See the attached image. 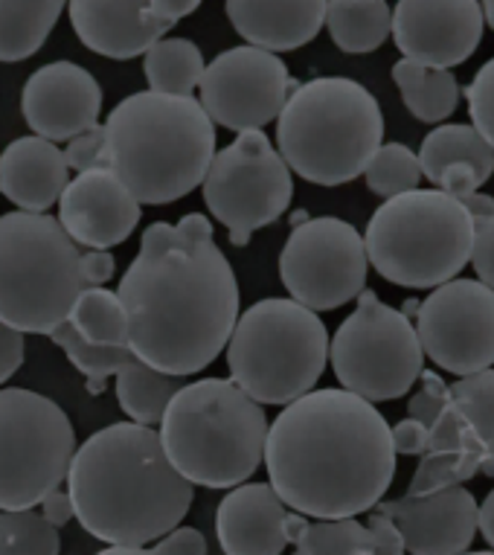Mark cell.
Wrapping results in <instances>:
<instances>
[{
    "label": "cell",
    "mask_w": 494,
    "mask_h": 555,
    "mask_svg": "<svg viewBox=\"0 0 494 555\" xmlns=\"http://www.w3.org/2000/svg\"><path fill=\"white\" fill-rule=\"evenodd\" d=\"M117 297L129 314V349L166 375L202 373L224 352L242 292L204 212L148 224Z\"/></svg>",
    "instance_id": "cell-1"
},
{
    "label": "cell",
    "mask_w": 494,
    "mask_h": 555,
    "mask_svg": "<svg viewBox=\"0 0 494 555\" xmlns=\"http://www.w3.org/2000/svg\"><path fill=\"white\" fill-rule=\"evenodd\" d=\"M390 425L343 387L309 390L268 425V482L306 518H358L385 501L395 477Z\"/></svg>",
    "instance_id": "cell-2"
},
{
    "label": "cell",
    "mask_w": 494,
    "mask_h": 555,
    "mask_svg": "<svg viewBox=\"0 0 494 555\" xmlns=\"http://www.w3.org/2000/svg\"><path fill=\"white\" fill-rule=\"evenodd\" d=\"M74 518L108 546H146L181 527L195 486L178 474L155 428L117 422L76 446L67 468Z\"/></svg>",
    "instance_id": "cell-3"
},
{
    "label": "cell",
    "mask_w": 494,
    "mask_h": 555,
    "mask_svg": "<svg viewBox=\"0 0 494 555\" xmlns=\"http://www.w3.org/2000/svg\"><path fill=\"white\" fill-rule=\"evenodd\" d=\"M108 169L140 204H172L198 190L216 157V122L195 96L131 93L105 119Z\"/></svg>",
    "instance_id": "cell-4"
},
{
    "label": "cell",
    "mask_w": 494,
    "mask_h": 555,
    "mask_svg": "<svg viewBox=\"0 0 494 555\" xmlns=\"http://www.w3.org/2000/svg\"><path fill=\"white\" fill-rule=\"evenodd\" d=\"M268 425L265 408L233 378H202L174 392L157 437L193 486L236 489L265 460Z\"/></svg>",
    "instance_id": "cell-5"
},
{
    "label": "cell",
    "mask_w": 494,
    "mask_h": 555,
    "mask_svg": "<svg viewBox=\"0 0 494 555\" xmlns=\"http://www.w3.org/2000/svg\"><path fill=\"white\" fill-rule=\"evenodd\" d=\"M381 140V105L347 76L297 85L276 117V152L291 172L317 186L355 181Z\"/></svg>",
    "instance_id": "cell-6"
},
{
    "label": "cell",
    "mask_w": 494,
    "mask_h": 555,
    "mask_svg": "<svg viewBox=\"0 0 494 555\" xmlns=\"http://www.w3.org/2000/svg\"><path fill=\"white\" fill-rule=\"evenodd\" d=\"M474 219L442 190H411L387 198L366 224V259L387 283L428 288L457 280L471 259Z\"/></svg>",
    "instance_id": "cell-7"
},
{
    "label": "cell",
    "mask_w": 494,
    "mask_h": 555,
    "mask_svg": "<svg viewBox=\"0 0 494 555\" xmlns=\"http://www.w3.org/2000/svg\"><path fill=\"white\" fill-rule=\"evenodd\" d=\"M224 352L230 378L250 399L285 408L321 382L329 332L317 311L291 297H268L238 314Z\"/></svg>",
    "instance_id": "cell-8"
},
{
    "label": "cell",
    "mask_w": 494,
    "mask_h": 555,
    "mask_svg": "<svg viewBox=\"0 0 494 555\" xmlns=\"http://www.w3.org/2000/svg\"><path fill=\"white\" fill-rule=\"evenodd\" d=\"M82 250L47 212L0 216V320L24 335H50L82 294Z\"/></svg>",
    "instance_id": "cell-9"
},
{
    "label": "cell",
    "mask_w": 494,
    "mask_h": 555,
    "mask_svg": "<svg viewBox=\"0 0 494 555\" xmlns=\"http://www.w3.org/2000/svg\"><path fill=\"white\" fill-rule=\"evenodd\" d=\"M74 454V422L53 399L24 387L0 390V512L36 509L62 489Z\"/></svg>",
    "instance_id": "cell-10"
},
{
    "label": "cell",
    "mask_w": 494,
    "mask_h": 555,
    "mask_svg": "<svg viewBox=\"0 0 494 555\" xmlns=\"http://www.w3.org/2000/svg\"><path fill=\"white\" fill-rule=\"evenodd\" d=\"M355 300V311L332 337V370L343 390L373 404L402 399L425 370L416 326L402 311L378 300V294L369 288Z\"/></svg>",
    "instance_id": "cell-11"
},
{
    "label": "cell",
    "mask_w": 494,
    "mask_h": 555,
    "mask_svg": "<svg viewBox=\"0 0 494 555\" xmlns=\"http://www.w3.org/2000/svg\"><path fill=\"white\" fill-rule=\"evenodd\" d=\"M212 219L230 230L233 245H247L257 230L274 224L291 207L294 178L265 131H245L212 157L202 181Z\"/></svg>",
    "instance_id": "cell-12"
},
{
    "label": "cell",
    "mask_w": 494,
    "mask_h": 555,
    "mask_svg": "<svg viewBox=\"0 0 494 555\" xmlns=\"http://www.w3.org/2000/svg\"><path fill=\"white\" fill-rule=\"evenodd\" d=\"M364 236L349 221L321 216L291 230L280 254V280L291 300L312 311H335L366 288Z\"/></svg>",
    "instance_id": "cell-13"
},
{
    "label": "cell",
    "mask_w": 494,
    "mask_h": 555,
    "mask_svg": "<svg viewBox=\"0 0 494 555\" xmlns=\"http://www.w3.org/2000/svg\"><path fill=\"white\" fill-rule=\"evenodd\" d=\"M421 352L457 378L494 366V292L480 280H451L419 300Z\"/></svg>",
    "instance_id": "cell-14"
},
{
    "label": "cell",
    "mask_w": 494,
    "mask_h": 555,
    "mask_svg": "<svg viewBox=\"0 0 494 555\" xmlns=\"http://www.w3.org/2000/svg\"><path fill=\"white\" fill-rule=\"evenodd\" d=\"M297 82L288 64L259 47H233L204 67L198 93L207 117L236 134L262 131L280 117Z\"/></svg>",
    "instance_id": "cell-15"
},
{
    "label": "cell",
    "mask_w": 494,
    "mask_h": 555,
    "mask_svg": "<svg viewBox=\"0 0 494 555\" xmlns=\"http://www.w3.org/2000/svg\"><path fill=\"white\" fill-rule=\"evenodd\" d=\"M483 29L480 0H399L390 18L402 59L442 70L468 62L483 41Z\"/></svg>",
    "instance_id": "cell-16"
},
{
    "label": "cell",
    "mask_w": 494,
    "mask_h": 555,
    "mask_svg": "<svg viewBox=\"0 0 494 555\" xmlns=\"http://www.w3.org/2000/svg\"><path fill=\"white\" fill-rule=\"evenodd\" d=\"M21 114L36 137L74 140L100 126L102 88L91 70L74 62H50L29 76L21 93Z\"/></svg>",
    "instance_id": "cell-17"
},
{
    "label": "cell",
    "mask_w": 494,
    "mask_h": 555,
    "mask_svg": "<svg viewBox=\"0 0 494 555\" xmlns=\"http://www.w3.org/2000/svg\"><path fill=\"white\" fill-rule=\"evenodd\" d=\"M143 204L110 169L79 172L58 198V224L76 245L110 250L138 230Z\"/></svg>",
    "instance_id": "cell-18"
},
{
    "label": "cell",
    "mask_w": 494,
    "mask_h": 555,
    "mask_svg": "<svg viewBox=\"0 0 494 555\" xmlns=\"http://www.w3.org/2000/svg\"><path fill=\"white\" fill-rule=\"evenodd\" d=\"M376 512L393 520L407 555H459L477 535V501L463 486L421 498L378 501Z\"/></svg>",
    "instance_id": "cell-19"
},
{
    "label": "cell",
    "mask_w": 494,
    "mask_h": 555,
    "mask_svg": "<svg viewBox=\"0 0 494 555\" xmlns=\"http://www.w3.org/2000/svg\"><path fill=\"white\" fill-rule=\"evenodd\" d=\"M148 0H67L70 24L88 50L129 62L169 33V24L148 15Z\"/></svg>",
    "instance_id": "cell-20"
},
{
    "label": "cell",
    "mask_w": 494,
    "mask_h": 555,
    "mask_svg": "<svg viewBox=\"0 0 494 555\" xmlns=\"http://www.w3.org/2000/svg\"><path fill=\"white\" fill-rule=\"evenodd\" d=\"M285 515L271 482H242L224 494L216 512V535L224 555H283Z\"/></svg>",
    "instance_id": "cell-21"
},
{
    "label": "cell",
    "mask_w": 494,
    "mask_h": 555,
    "mask_svg": "<svg viewBox=\"0 0 494 555\" xmlns=\"http://www.w3.org/2000/svg\"><path fill=\"white\" fill-rule=\"evenodd\" d=\"M224 10L247 44L276 55L314 41L326 21V0H227Z\"/></svg>",
    "instance_id": "cell-22"
},
{
    "label": "cell",
    "mask_w": 494,
    "mask_h": 555,
    "mask_svg": "<svg viewBox=\"0 0 494 555\" xmlns=\"http://www.w3.org/2000/svg\"><path fill=\"white\" fill-rule=\"evenodd\" d=\"M70 181L62 149L44 137H18L0 155V192L24 212H47Z\"/></svg>",
    "instance_id": "cell-23"
},
{
    "label": "cell",
    "mask_w": 494,
    "mask_h": 555,
    "mask_svg": "<svg viewBox=\"0 0 494 555\" xmlns=\"http://www.w3.org/2000/svg\"><path fill=\"white\" fill-rule=\"evenodd\" d=\"M393 82L402 93V102L407 105L413 117L428 126L445 122L457 111L463 88L457 76L442 67H425L411 59H399L393 64Z\"/></svg>",
    "instance_id": "cell-24"
},
{
    "label": "cell",
    "mask_w": 494,
    "mask_h": 555,
    "mask_svg": "<svg viewBox=\"0 0 494 555\" xmlns=\"http://www.w3.org/2000/svg\"><path fill=\"white\" fill-rule=\"evenodd\" d=\"M67 0H0V62L36 55L62 18Z\"/></svg>",
    "instance_id": "cell-25"
},
{
    "label": "cell",
    "mask_w": 494,
    "mask_h": 555,
    "mask_svg": "<svg viewBox=\"0 0 494 555\" xmlns=\"http://www.w3.org/2000/svg\"><path fill=\"white\" fill-rule=\"evenodd\" d=\"M390 18L387 0H326L323 27L343 53H376L390 36Z\"/></svg>",
    "instance_id": "cell-26"
},
{
    "label": "cell",
    "mask_w": 494,
    "mask_h": 555,
    "mask_svg": "<svg viewBox=\"0 0 494 555\" xmlns=\"http://www.w3.org/2000/svg\"><path fill=\"white\" fill-rule=\"evenodd\" d=\"M183 387L181 375H166L131 356L117 373V401L122 413L138 425L155 428L164 420L166 404Z\"/></svg>",
    "instance_id": "cell-27"
},
{
    "label": "cell",
    "mask_w": 494,
    "mask_h": 555,
    "mask_svg": "<svg viewBox=\"0 0 494 555\" xmlns=\"http://www.w3.org/2000/svg\"><path fill=\"white\" fill-rule=\"evenodd\" d=\"M419 169L421 178L437 183L442 169L454 164H471L485 181L494 175V149L477 134L471 126H437L419 149Z\"/></svg>",
    "instance_id": "cell-28"
},
{
    "label": "cell",
    "mask_w": 494,
    "mask_h": 555,
    "mask_svg": "<svg viewBox=\"0 0 494 555\" xmlns=\"http://www.w3.org/2000/svg\"><path fill=\"white\" fill-rule=\"evenodd\" d=\"M204 55L190 38H160L143 55L148 91L169 96H193L204 76Z\"/></svg>",
    "instance_id": "cell-29"
},
{
    "label": "cell",
    "mask_w": 494,
    "mask_h": 555,
    "mask_svg": "<svg viewBox=\"0 0 494 555\" xmlns=\"http://www.w3.org/2000/svg\"><path fill=\"white\" fill-rule=\"evenodd\" d=\"M67 323L96 346H129V314L108 288H82Z\"/></svg>",
    "instance_id": "cell-30"
},
{
    "label": "cell",
    "mask_w": 494,
    "mask_h": 555,
    "mask_svg": "<svg viewBox=\"0 0 494 555\" xmlns=\"http://www.w3.org/2000/svg\"><path fill=\"white\" fill-rule=\"evenodd\" d=\"M50 340H53V344L65 352L67 361L88 378V390L91 392H102L105 378L117 375L119 366L131 358L129 346L88 344L67 320L62 326H55L53 332H50Z\"/></svg>",
    "instance_id": "cell-31"
},
{
    "label": "cell",
    "mask_w": 494,
    "mask_h": 555,
    "mask_svg": "<svg viewBox=\"0 0 494 555\" xmlns=\"http://www.w3.org/2000/svg\"><path fill=\"white\" fill-rule=\"evenodd\" d=\"M373 532L358 518H309L291 555H373Z\"/></svg>",
    "instance_id": "cell-32"
},
{
    "label": "cell",
    "mask_w": 494,
    "mask_h": 555,
    "mask_svg": "<svg viewBox=\"0 0 494 555\" xmlns=\"http://www.w3.org/2000/svg\"><path fill=\"white\" fill-rule=\"evenodd\" d=\"M451 401L494 463V370L457 378L451 384Z\"/></svg>",
    "instance_id": "cell-33"
},
{
    "label": "cell",
    "mask_w": 494,
    "mask_h": 555,
    "mask_svg": "<svg viewBox=\"0 0 494 555\" xmlns=\"http://www.w3.org/2000/svg\"><path fill=\"white\" fill-rule=\"evenodd\" d=\"M364 181L369 192H376L378 198L385 201L395 198L402 192L419 190V157L413 155L404 143H381L366 164Z\"/></svg>",
    "instance_id": "cell-34"
},
{
    "label": "cell",
    "mask_w": 494,
    "mask_h": 555,
    "mask_svg": "<svg viewBox=\"0 0 494 555\" xmlns=\"http://www.w3.org/2000/svg\"><path fill=\"white\" fill-rule=\"evenodd\" d=\"M62 538L36 509L0 512V555H58Z\"/></svg>",
    "instance_id": "cell-35"
},
{
    "label": "cell",
    "mask_w": 494,
    "mask_h": 555,
    "mask_svg": "<svg viewBox=\"0 0 494 555\" xmlns=\"http://www.w3.org/2000/svg\"><path fill=\"white\" fill-rule=\"evenodd\" d=\"M463 93H466L468 100L471 128L494 149V59H489L477 70V76L468 82V88Z\"/></svg>",
    "instance_id": "cell-36"
},
{
    "label": "cell",
    "mask_w": 494,
    "mask_h": 555,
    "mask_svg": "<svg viewBox=\"0 0 494 555\" xmlns=\"http://www.w3.org/2000/svg\"><path fill=\"white\" fill-rule=\"evenodd\" d=\"M416 384H419V387H416V392H413L411 401H407V416L430 428L451 404V387L442 382V375H437L433 370H421L419 382Z\"/></svg>",
    "instance_id": "cell-37"
},
{
    "label": "cell",
    "mask_w": 494,
    "mask_h": 555,
    "mask_svg": "<svg viewBox=\"0 0 494 555\" xmlns=\"http://www.w3.org/2000/svg\"><path fill=\"white\" fill-rule=\"evenodd\" d=\"M65 155L67 169L74 172H91V169H108V137L105 126H93L74 140H67Z\"/></svg>",
    "instance_id": "cell-38"
},
{
    "label": "cell",
    "mask_w": 494,
    "mask_h": 555,
    "mask_svg": "<svg viewBox=\"0 0 494 555\" xmlns=\"http://www.w3.org/2000/svg\"><path fill=\"white\" fill-rule=\"evenodd\" d=\"M477 280L494 292V216L474 221V242H471V259Z\"/></svg>",
    "instance_id": "cell-39"
},
{
    "label": "cell",
    "mask_w": 494,
    "mask_h": 555,
    "mask_svg": "<svg viewBox=\"0 0 494 555\" xmlns=\"http://www.w3.org/2000/svg\"><path fill=\"white\" fill-rule=\"evenodd\" d=\"M155 555H207V538L195 527H174L152 546Z\"/></svg>",
    "instance_id": "cell-40"
},
{
    "label": "cell",
    "mask_w": 494,
    "mask_h": 555,
    "mask_svg": "<svg viewBox=\"0 0 494 555\" xmlns=\"http://www.w3.org/2000/svg\"><path fill=\"white\" fill-rule=\"evenodd\" d=\"M24 349H27L24 332H18V328H12L10 323L0 320V387L21 370V364H24Z\"/></svg>",
    "instance_id": "cell-41"
},
{
    "label": "cell",
    "mask_w": 494,
    "mask_h": 555,
    "mask_svg": "<svg viewBox=\"0 0 494 555\" xmlns=\"http://www.w3.org/2000/svg\"><path fill=\"white\" fill-rule=\"evenodd\" d=\"M366 527L373 532V555H407L404 553V541L399 535V529L387 515L369 509V518H366Z\"/></svg>",
    "instance_id": "cell-42"
},
{
    "label": "cell",
    "mask_w": 494,
    "mask_h": 555,
    "mask_svg": "<svg viewBox=\"0 0 494 555\" xmlns=\"http://www.w3.org/2000/svg\"><path fill=\"white\" fill-rule=\"evenodd\" d=\"M390 439H393L395 454L421 456L428 451V425H421V422L407 416L395 428H390Z\"/></svg>",
    "instance_id": "cell-43"
},
{
    "label": "cell",
    "mask_w": 494,
    "mask_h": 555,
    "mask_svg": "<svg viewBox=\"0 0 494 555\" xmlns=\"http://www.w3.org/2000/svg\"><path fill=\"white\" fill-rule=\"evenodd\" d=\"M79 271H82L84 288H105L117 273V262L108 250H88L79 259Z\"/></svg>",
    "instance_id": "cell-44"
},
{
    "label": "cell",
    "mask_w": 494,
    "mask_h": 555,
    "mask_svg": "<svg viewBox=\"0 0 494 555\" xmlns=\"http://www.w3.org/2000/svg\"><path fill=\"white\" fill-rule=\"evenodd\" d=\"M38 506H41V515H44L47 524L55 529L67 527V524L74 520V503H70L67 489H53Z\"/></svg>",
    "instance_id": "cell-45"
},
{
    "label": "cell",
    "mask_w": 494,
    "mask_h": 555,
    "mask_svg": "<svg viewBox=\"0 0 494 555\" xmlns=\"http://www.w3.org/2000/svg\"><path fill=\"white\" fill-rule=\"evenodd\" d=\"M198 7H202V0H148L146 3L148 15L157 21H164L169 27H174V24L181 18H186V15H193Z\"/></svg>",
    "instance_id": "cell-46"
},
{
    "label": "cell",
    "mask_w": 494,
    "mask_h": 555,
    "mask_svg": "<svg viewBox=\"0 0 494 555\" xmlns=\"http://www.w3.org/2000/svg\"><path fill=\"white\" fill-rule=\"evenodd\" d=\"M477 529L483 532V538L494 550V489L485 494V501L477 506Z\"/></svg>",
    "instance_id": "cell-47"
},
{
    "label": "cell",
    "mask_w": 494,
    "mask_h": 555,
    "mask_svg": "<svg viewBox=\"0 0 494 555\" xmlns=\"http://www.w3.org/2000/svg\"><path fill=\"white\" fill-rule=\"evenodd\" d=\"M463 201V207H466L468 212H471V219H489V216H494V198L492 195H483V192H471V195H466Z\"/></svg>",
    "instance_id": "cell-48"
},
{
    "label": "cell",
    "mask_w": 494,
    "mask_h": 555,
    "mask_svg": "<svg viewBox=\"0 0 494 555\" xmlns=\"http://www.w3.org/2000/svg\"><path fill=\"white\" fill-rule=\"evenodd\" d=\"M96 555H155L146 546H105Z\"/></svg>",
    "instance_id": "cell-49"
},
{
    "label": "cell",
    "mask_w": 494,
    "mask_h": 555,
    "mask_svg": "<svg viewBox=\"0 0 494 555\" xmlns=\"http://www.w3.org/2000/svg\"><path fill=\"white\" fill-rule=\"evenodd\" d=\"M480 10H483V21L494 29V0H480Z\"/></svg>",
    "instance_id": "cell-50"
},
{
    "label": "cell",
    "mask_w": 494,
    "mask_h": 555,
    "mask_svg": "<svg viewBox=\"0 0 494 555\" xmlns=\"http://www.w3.org/2000/svg\"><path fill=\"white\" fill-rule=\"evenodd\" d=\"M459 555H494V550H480V553H459Z\"/></svg>",
    "instance_id": "cell-51"
}]
</instances>
